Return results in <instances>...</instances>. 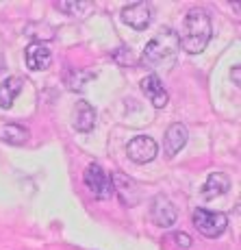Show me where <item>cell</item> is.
Here are the masks:
<instances>
[{"mask_svg": "<svg viewBox=\"0 0 241 250\" xmlns=\"http://www.w3.org/2000/svg\"><path fill=\"white\" fill-rule=\"evenodd\" d=\"M72 124L76 131L89 133L96 126V109L91 107L87 100H79L74 107V115H72Z\"/></svg>", "mask_w": 241, "mask_h": 250, "instance_id": "7c38bea8", "label": "cell"}, {"mask_svg": "<svg viewBox=\"0 0 241 250\" xmlns=\"http://www.w3.org/2000/svg\"><path fill=\"white\" fill-rule=\"evenodd\" d=\"M57 7H59L61 11H67V13H79V11H83V9H91L94 4L91 2H59Z\"/></svg>", "mask_w": 241, "mask_h": 250, "instance_id": "e0dca14e", "label": "cell"}, {"mask_svg": "<svg viewBox=\"0 0 241 250\" xmlns=\"http://www.w3.org/2000/svg\"><path fill=\"white\" fill-rule=\"evenodd\" d=\"M2 139L7 144H13V146H22L28 139V131L24 126H20V124H7L2 128Z\"/></svg>", "mask_w": 241, "mask_h": 250, "instance_id": "9a60e30c", "label": "cell"}, {"mask_svg": "<svg viewBox=\"0 0 241 250\" xmlns=\"http://www.w3.org/2000/svg\"><path fill=\"white\" fill-rule=\"evenodd\" d=\"M194 227L200 230L204 237H220L226 229H228V215L220 213V211H206L196 209L194 211Z\"/></svg>", "mask_w": 241, "mask_h": 250, "instance_id": "3957f363", "label": "cell"}, {"mask_svg": "<svg viewBox=\"0 0 241 250\" xmlns=\"http://www.w3.org/2000/svg\"><path fill=\"white\" fill-rule=\"evenodd\" d=\"M157 152H159L157 142H154L152 137H148V135L133 137L131 142H128V146H126L128 159L135 161V163H148V161H152L154 157H157Z\"/></svg>", "mask_w": 241, "mask_h": 250, "instance_id": "52a82bcc", "label": "cell"}, {"mask_svg": "<svg viewBox=\"0 0 241 250\" xmlns=\"http://www.w3.org/2000/svg\"><path fill=\"white\" fill-rule=\"evenodd\" d=\"M111 183H113V191H118L120 200H122L124 205L133 207L139 203V189L133 179L120 174V172H113V174H111Z\"/></svg>", "mask_w": 241, "mask_h": 250, "instance_id": "9c48e42d", "label": "cell"}, {"mask_svg": "<svg viewBox=\"0 0 241 250\" xmlns=\"http://www.w3.org/2000/svg\"><path fill=\"white\" fill-rule=\"evenodd\" d=\"M181 50L178 46V35L172 28H163L157 37H152L148 42V46L143 48V55L141 61L148 65H159V63H165L167 59H174L176 52Z\"/></svg>", "mask_w": 241, "mask_h": 250, "instance_id": "7a4b0ae2", "label": "cell"}, {"mask_svg": "<svg viewBox=\"0 0 241 250\" xmlns=\"http://www.w3.org/2000/svg\"><path fill=\"white\" fill-rule=\"evenodd\" d=\"M178 35V46L189 55H200L211 42L213 35V26H211V18L204 9H189L182 20V28Z\"/></svg>", "mask_w": 241, "mask_h": 250, "instance_id": "6da1fadb", "label": "cell"}, {"mask_svg": "<svg viewBox=\"0 0 241 250\" xmlns=\"http://www.w3.org/2000/svg\"><path fill=\"white\" fill-rule=\"evenodd\" d=\"M122 22L135 31H146L152 22V4L150 2H133L122 9Z\"/></svg>", "mask_w": 241, "mask_h": 250, "instance_id": "8992f818", "label": "cell"}, {"mask_svg": "<svg viewBox=\"0 0 241 250\" xmlns=\"http://www.w3.org/2000/svg\"><path fill=\"white\" fill-rule=\"evenodd\" d=\"M141 91L152 103V107H157V109H163L167 104V100H170V96H167V91H165L161 79H159L157 74H150L141 81Z\"/></svg>", "mask_w": 241, "mask_h": 250, "instance_id": "30bf717a", "label": "cell"}, {"mask_svg": "<svg viewBox=\"0 0 241 250\" xmlns=\"http://www.w3.org/2000/svg\"><path fill=\"white\" fill-rule=\"evenodd\" d=\"M233 81H235V85H239V65H235V70H233Z\"/></svg>", "mask_w": 241, "mask_h": 250, "instance_id": "d6986e66", "label": "cell"}, {"mask_svg": "<svg viewBox=\"0 0 241 250\" xmlns=\"http://www.w3.org/2000/svg\"><path fill=\"white\" fill-rule=\"evenodd\" d=\"M22 87H24V83H22V79H18V76L4 79L2 83H0V109H11L13 100L20 96Z\"/></svg>", "mask_w": 241, "mask_h": 250, "instance_id": "5bb4252c", "label": "cell"}, {"mask_svg": "<svg viewBox=\"0 0 241 250\" xmlns=\"http://www.w3.org/2000/svg\"><path fill=\"white\" fill-rule=\"evenodd\" d=\"M150 218H152V222L157 224V227L170 229V227H174V224H176L178 211H176V207L172 205V200L167 198V196L159 194V196H154V198H152Z\"/></svg>", "mask_w": 241, "mask_h": 250, "instance_id": "5b68a950", "label": "cell"}, {"mask_svg": "<svg viewBox=\"0 0 241 250\" xmlns=\"http://www.w3.org/2000/svg\"><path fill=\"white\" fill-rule=\"evenodd\" d=\"M187 137H189V133H187L185 124H181V122L172 124V126L165 131V155L174 157L176 152H181L187 144Z\"/></svg>", "mask_w": 241, "mask_h": 250, "instance_id": "4fadbf2b", "label": "cell"}, {"mask_svg": "<svg viewBox=\"0 0 241 250\" xmlns=\"http://www.w3.org/2000/svg\"><path fill=\"white\" fill-rule=\"evenodd\" d=\"M228 189H230V176L224 174V172H211L209 179L202 185V198L204 200L220 198V196H224Z\"/></svg>", "mask_w": 241, "mask_h": 250, "instance_id": "8fae6325", "label": "cell"}, {"mask_svg": "<svg viewBox=\"0 0 241 250\" xmlns=\"http://www.w3.org/2000/svg\"><path fill=\"white\" fill-rule=\"evenodd\" d=\"M83 181H85V185H87V189L94 194V198H98V200H107V198H111V194H113L111 176L98 163H89V166L85 167Z\"/></svg>", "mask_w": 241, "mask_h": 250, "instance_id": "277c9868", "label": "cell"}, {"mask_svg": "<svg viewBox=\"0 0 241 250\" xmlns=\"http://www.w3.org/2000/svg\"><path fill=\"white\" fill-rule=\"evenodd\" d=\"M174 239H176V244H178L181 248H191V237H189L187 233H176Z\"/></svg>", "mask_w": 241, "mask_h": 250, "instance_id": "ac0fdd59", "label": "cell"}, {"mask_svg": "<svg viewBox=\"0 0 241 250\" xmlns=\"http://www.w3.org/2000/svg\"><path fill=\"white\" fill-rule=\"evenodd\" d=\"M94 76H96L94 72L76 70V72H72V76L67 79V85H70L72 91H83V89H85V83H87V81H91Z\"/></svg>", "mask_w": 241, "mask_h": 250, "instance_id": "2e32d148", "label": "cell"}, {"mask_svg": "<svg viewBox=\"0 0 241 250\" xmlns=\"http://www.w3.org/2000/svg\"><path fill=\"white\" fill-rule=\"evenodd\" d=\"M24 59H26V68L33 72H40L50 68L52 63V52L50 48L41 42H33V44L26 46V52H24Z\"/></svg>", "mask_w": 241, "mask_h": 250, "instance_id": "ba28073f", "label": "cell"}]
</instances>
